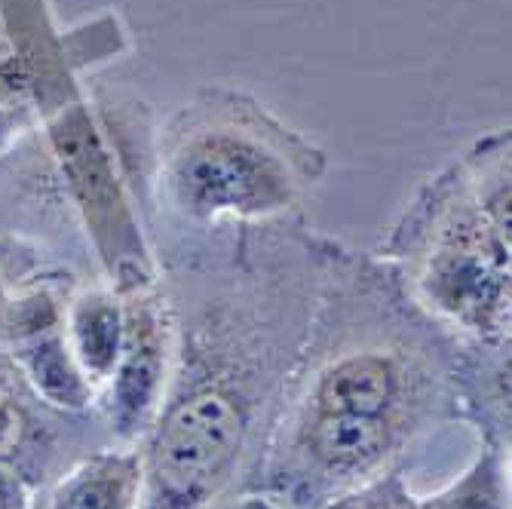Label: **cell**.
<instances>
[{
    "mask_svg": "<svg viewBox=\"0 0 512 509\" xmlns=\"http://www.w3.org/2000/svg\"><path fill=\"white\" fill-rule=\"evenodd\" d=\"M329 243L298 221L181 230L157 243L175 341L197 353L142 448L138 509H212L234 482L255 421L249 356L304 338Z\"/></svg>",
    "mask_w": 512,
    "mask_h": 509,
    "instance_id": "1",
    "label": "cell"
},
{
    "mask_svg": "<svg viewBox=\"0 0 512 509\" xmlns=\"http://www.w3.org/2000/svg\"><path fill=\"white\" fill-rule=\"evenodd\" d=\"M436 326L476 347L509 344V132L488 135L430 178L378 252Z\"/></svg>",
    "mask_w": 512,
    "mask_h": 509,
    "instance_id": "2",
    "label": "cell"
},
{
    "mask_svg": "<svg viewBox=\"0 0 512 509\" xmlns=\"http://www.w3.org/2000/svg\"><path fill=\"white\" fill-rule=\"evenodd\" d=\"M325 154L237 89H203L154 145V224L209 230L289 221L325 175Z\"/></svg>",
    "mask_w": 512,
    "mask_h": 509,
    "instance_id": "3",
    "label": "cell"
},
{
    "mask_svg": "<svg viewBox=\"0 0 512 509\" xmlns=\"http://www.w3.org/2000/svg\"><path fill=\"white\" fill-rule=\"evenodd\" d=\"M123 301V350L108 390V421L120 442L148 436L172 387L175 319L160 276L154 283L117 292Z\"/></svg>",
    "mask_w": 512,
    "mask_h": 509,
    "instance_id": "4",
    "label": "cell"
},
{
    "mask_svg": "<svg viewBox=\"0 0 512 509\" xmlns=\"http://www.w3.org/2000/svg\"><path fill=\"white\" fill-rule=\"evenodd\" d=\"M405 430L384 418L295 411L276 473L313 488H359L390 467Z\"/></svg>",
    "mask_w": 512,
    "mask_h": 509,
    "instance_id": "5",
    "label": "cell"
},
{
    "mask_svg": "<svg viewBox=\"0 0 512 509\" xmlns=\"http://www.w3.org/2000/svg\"><path fill=\"white\" fill-rule=\"evenodd\" d=\"M142 482V451H96L56 482L50 509H138Z\"/></svg>",
    "mask_w": 512,
    "mask_h": 509,
    "instance_id": "6",
    "label": "cell"
},
{
    "mask_svg": "<svg viewBox=\"0 0 512 509\" xmlns=\"http://www.w3.org/2000/svg\"><path fill=\"white\" fill-rule=\"evenodd\" d=\"M65 338L86 372V378L105 387L114 375V365L123 350V301L111 286H96L80 292L65 313Z\"/></svg>",
    "mask_w": 512,
    "mask_h": 509,
    "instance_id": "7",
    "label": "cell"
},
{
    "mask_svg": "<svg viewBox=\"0 0 512 509\" xmlns=\"http://www.w3.org/2000/svg\"><path fill=\"white\" fill-rule=\"evenodd\" d=\"M13 359L22 381L62 411H83L96 399V384L80 368L62 326L13 344Z\"/></svg>",
    "mask_w": 512,
    "mask_h": 509,
    "instance_id": "8",
    "label": "cell"
},
{
    "mask_svg": "<svg viewBox=\"0 0 512 509\" xmlns=\"http://www.w3.org/2000/svg\"><path fill=\"white\" fill-rule=\"evenodd\" d=\"M417 509H509V479L500 445L488 442L448 488L417 500Z\"/></svg>",
    "mask_w": 512,
    "mask_h": 509,
    "instance_id": "9",
    "label": "cell"
},
{
    "mask_svg": "<svg viewBox=\"0 0 512 509\" xmlns=\"http://www.w3.org/2000/svg\"><path fill=\"white\" fill-rule=\"evenodd\" d=\"M34 105L37 99L25 53L19 46L0 43V142L28 123Z\"/></svg>",
    "mask_w": 512,
    "mask_h": 509,
    "instance_id": "10",
    "label": "cell"
},
{
    "mask_svg": "<svg viewBox=\"0 0 512 509\" xmlns=\"http://www.w3.org/2000/svg\"><path fill=\"white\" fill-rule=\"evenodd\" d=\"M19 375L0 362V464L16 467V454L31 436V414L19 396ZM19 470V467H16Z\"/></svg>",
    "mask_w": 512,
    "mask_h": 509,
    "instance_id": "11",
    "label": "cell"
},
{
    "mask_svg": "<svg viewBox=\"0 0 512 509\" xmlns=\"http://www.w3.org/2000/svg\"><path fill=\"white\" fill-rule=\"evenodd\" d=\"M322 509H417V497L399 473H384L341 497H332Z\"/></svg>",
    "mask_w": 512,
    "mask_h": 509,
    "instance_id": "12",
    "label": "cell"
},
{
    "mask_svg": "<svg viewBox=\"0 0 512 509\" xmlns=\"http://www.w3.org/2000/svg\"><path fill=\"white\" fill-rule=\"evenodd\" d=\"M0 509H31V485L10 464H0Z\"/></svg>",
    "mask_w": 512,
    "mask_h": 509,
    "instance_id": "13",
    "label": "cell"
},
{
    "mask_svg": "<svg viewBox=\"0 0 512 509\" xmlns=\"http://www.w3.org/2000/svg\"><path fill=\"white\" fill-rule=\"evenodd\" d=\"M234 509H273V506H270L267 500H255V497H252V500H243V503L234 506Z\"/></svg>",
    "mask_w": 512,
    "mask_h": 509,
    "instance_id": "14",
    "label": "cell"
}]
</instances>
